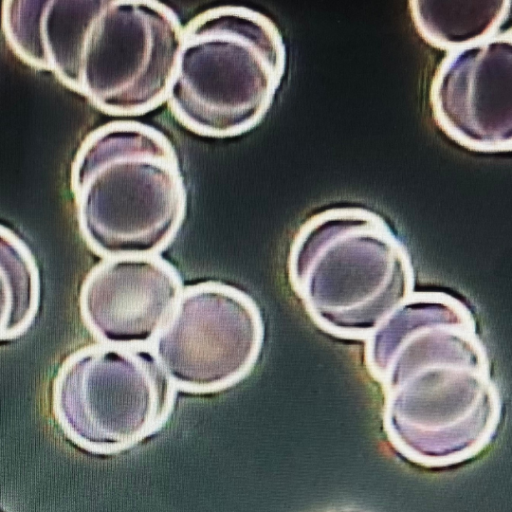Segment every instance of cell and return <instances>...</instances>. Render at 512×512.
<instances>
[{
	"mask_svg": "<svg viewBox=\"0 0 512 512\" xmlns=\"http://www.w3.org/2000/svg\"><path fill=\"white\" fill-rule=\"evenodd\" d=\"M70 5L33 17L27 57L54 67L111 115L138 116L166 102L182 43L177 14L158 1Z\"/></svg>",
	"mask_w": 512,
	"mask_h": 512,
	"instance_id": "1",
	"label": "cell"
},
{
	"mask_svg": "<svg viewBox=\"0 0 512 512\" xmlns=\"http://www.w3.org/2000/svg\"><path fill=\"white\" fill-rule=\"evenodd\" d=\"M178 155L161 131L134 120L91 133L74 166L81 233L106 259L155 256L178 233L187 192Z\"/></svg>",
	"mask_w": 512,
	"mask_h": 512,
	"instance_id": "2",
	"label": "cell"
},
{
	"mask_svg": "<svg viewBox=\"0 0 512 512\" xmlns=\"http://www.w3.org/2000/svg\"><path fill=\"white\" fill-rule=\"evenodd\" d=\"M285 67L283 38L269 17L243 6L214 7L183 27L166 103L195 134L237 136L264 118Z\"/></svg>",
	"mask_w": 512,
	"mask_h": 512,
	"instance_id": "3",
	"label": "cell"
},
{
	"mask_svg": "<svg viewBox=\"0 0 512 512\" xmlns=\"http://www.w3.org/2000/svg\"><path fill=\"white\" fill-rule=\"evenodd\" d=\"M175 387L150 347H84L60 368L53 408L64 433L88 450L121 449L157 428Z\"/></svg>",
	"mask_w": 512,
	"mask_h": 512,
	"instance_id": "4",
	"label": "cell"
},
{
	"mask_svg": "<svg viewBox=\"0 0 512 512\" xmlns=\"http://www.w3.org/2000/svg\"><path fill=\"white\" fill-rule=\"evenodd\" d=\"M263 341L255 303L241 291L202 283L182 291L150 348L175 388L212 392L245 377Z\"/></svg>",
	"mask_w": 512,
	"mask_h": 512,
	"instance_id": "5",
	"label": "cell"
},
{
	"mask_svg": "<svg viewBox=\"0 0 512 512\" xmlns=\"http://www.w3.org/2000/svg\"><path fill=\"white\" fill-rule=\"evenodd\" d=\"M510 80V33H497L449 51L432 84L437 123L452 139L470 149L509 150Z\"/></svg>",
	"mask_w": 512,
	"mask_h": 512,
	"instance_id": "6",
	"label": "cell"
},
{
	"mask_svg": "<svg viewBox=\"0 0 512 512\" xmlns=\"http://www.w3.org/2000/svg\"><path fill=\"white\" fill-rule=\"evenodd\" d=\"M181 294L179 274L163 259L110 258L86 277L80 311L101 344L145 348L165 327Z\"/></svg>",
	"mask_w": 512,
	"mask_h": 512,
	"instance_id": "7",
	"label": "cell"
},
{
	"mask_svg": "<svg viewBox=\"0 0 512 512\" xmlns=\"http://www.w3.org/2000/svg\"><path fill=\"white\" fill-rule=\"evenodd\" d=\"M509 2L414 1L411 11L420 34L434 46L455 50L497 34Z\"/></svg>",
	"mask_w": 512,
	"mask_h": 512,
	"instance_id": "8",
	"label": "cell"
},
{
	"mask_svg": "<svg viewBox=\"0 0 512 512\" xmlns=\"http://www.w3.org/2000/svg\"><path fill=\"white\" fill-rule=\"evenodd\" d=\"M38 272L26 246L0 226V339L24 332L38 307Z\"/></svg>",
	"mask_w": 512,
	"mask_h": 512,
	"instance_id": "9",
	"label": "cell"
}]
</instances>
